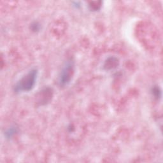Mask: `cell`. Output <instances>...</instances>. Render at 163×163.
I'll return each mask as SVG.
<instances>
[{
	"instance_id": "obj_1",
	"label": "cell",
	"mask_w": 163,
	"mask_h": 163,
	"mask_svg": "<svg viewBox=\"0 0 163 163\" xmlns=\"http://www.w3.org/2000/svg\"><path fill=\"white\" fill-rule=\"evenodd\" d=\"M38 78V70L33 69L20 78L14 87L15 92H27L31 91L35 85Z\"/></svg>"
},
{
	"instance_id": "obj_2",
	"label": "cell",
	"mask_w": 163,
	"mask_h": 163,
	"mask_svg": "<svg viewBox=\"0 0 163 163\" xmlns=\"http://www.w3.org/2000/svg\"><path fill=\"white\" fill-rule=\"evenodd\" d=\"M74 73V62L69 59L65 62L59 77V84L62 87L67 85L71 80Z\"/></svg>"
},
{
	"instance_id": "obj_3",
	"label": "cell",
	"mask_w": 163,
	"mask_h": 163,
	"mask_svg": "<svg viewBox=\"0 0 163 163\" xmlns=\"http://www.w3.org/2000/svg\"><path fill=\"white\" fill-rule=\"evenodd\" d=\"M17 132H18V129H17V127L15 126H12L6 131L5 135L6 138L10 139V138H12V137L14 136L17 133Z\"/></svg>"
},
{
	"instance_id": "obj_4",
	"label": "cell",
	"mask_w": 163,
	"mask_h": 163,
	"mask_svg": "<svg viewBox=\"0 0 163 163\" xmlns=\"http://www.w3.org/2000/svg\"><path fill=\"white\" fill-rule=\"evenodd\" d=\"M152 94L155 98L159 99L161 98V90L159 87V86H154L152 88Z\"/></svg>"
},
{
	"instance_id": "obj_5",
	"label": "cell",
	"mask_w": 163,
	"mask_h": 163,
	"mask_svg": "<svg viewBox=\"0 0 163 163\" xmlns=\"http://www.w3.org/2000/svg\"><path fill=\"white\" fill-rule=\"evenodd\" d=\"M117 64V59L113 57H111L108 61L106 62V65L105 66L106 67V69H112L113 66H115Z\"/></svg>"
},
{
	"instance_id": "obj_6",
	"label": "cell",
	"mask_w": 163,
	"mask_h": 163,
	"mask_svg": "<svg viewBox=\"0 0 163 163\" xmlns=\"http://www.w3.org/2000/svg\"><path fill=\"white\" fill-rule=\"evenodd\" d=\"M31 29L33 32H38L41 29V25L37 22H34L31 25Z\"/></svg>"
}]
</instances>
